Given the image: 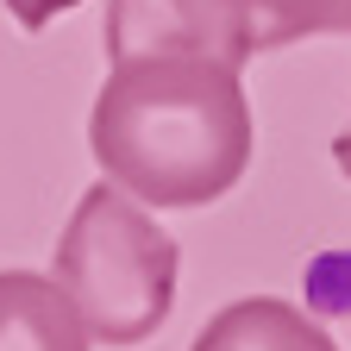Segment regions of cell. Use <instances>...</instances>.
I'll return each instance as SVG.
<instances>
[{
	"label": "cell",
	"instance_id": "obj_2",
	"mask_svg": "<svg viewBox=\"0 0 351 351\" xmlns=\"http://www.w3.org/2000/svg\"><path fill=\"white\" fill-rule=\"evenodd\" d=\"M182 251L113 182H95L57 239V282L101 345H145L176 307Z\"/></svg>",
	"mask_w": 351,
	"mask_h": 351
},
{
	"label": "cell",
	"instance_id": "obj_8",
	"mask_svg": "<svg viewBox=\"0 0 351 351\" xmlns=\"http://www.w3.org/2000/svg\"><path fill=\"white\" fill-rule=\"evenodd\" d=\"M326 38H351V0H332V25Z\"/></svg>",
	"mask_w": 351,
	"mask_h": 351
},
{
	"label": "cell",
	"instance_id": "obj_9",
	"mask_svg": "<svg viewBox=\"0 0 351 351\" xmlns=\"http://www.w3.org/2000/svg\"><path fill=\"white\" fill-rule=\"evenodd\" d=\"M332 163H339V169L351 176V125H345V132H339V138H332Z\"/></svg>",
	"mask_w": 351,
	"mask_h": 351
},
{
	"label": "cell",
	"instance_id": "obj_7",
	"mask_svg": "<svg viewBox=\"0 0 351 351\" xmlns=\"http://www.w3.org/2000/svg\"><path fill=\"white\" fill-rule=\"evenodd\" d=\"M69 7H82V0H7V13H13V25L19 32H44L57 13H69Z\"/></svg>",
	"mask_w": 351,
	"mask_h": 351
},
{
	"label": "cell",
	"instance_id": "obj_1",
	"mask_svg": "<svg viewBox=\"0 0 351 351\" xmlns=\"http://www.w3.org/2000/svg\"><path fill=\"white\" fill-rule=\"evenodd\" d=\"M251 101L239 69L207 57L107 63L88 113V151L101 176L145 207H207L251 169Z\"/></svg>",
	"mask_w": 351,
	"mask_h": 351
},
{
	"label": "cell",
	"instance_id": "obj_4",
	"mask_svg": "<svg viewBox=\"0 0 351 351\" xmlns=\"http://www.w3.org/2000/svg\"><path fill=\"white\" fill-rule=\"evenodd\" d=\"M82 307L57 276L38 270H0V351H88Z\"/></svg>",
	"mask_w": 351,
	"mask_h": 351
},
{
	"label": "cell",
	"instance_id": "obj_6",
	"mask_svg": "<svg viewBox=\"0 0 351 351\" xmlns=\"http://www.w3.org/2000/svg\"><path fill=\"white\" fill-rule=\"evenodd\" d=\"M245 7H251L257 51H282V44L320 38L332 25V0H245Z\"/></svg>",
	"mask_w": 351,
	"mask_h": 351
},
{
	"label": "cell",
	"instance_id": "obj_5",
	"mask_svg": "<svg viewBox=\"0 0 351 351\" xmlns=\"http://www.w3.org/2000/svg\"><path fill=\"white\" fill-rule=\"evenodd\" d=\"M189 351H339V339L282 295H245L219 307Z\"/></svg>",
	"mask_w": 351,
	"mask_h": 351
},
{
	"label": "cell",
	"instance_id": "obj_3",
	"mask_svg": "<svg viewBox=\"0 0 351 351\" xmlns=\"http://www.w3.org/2000/svg\"><path fill=\"white\" fill-rule=\"evenodd\" d=\"M101 51L107 63L207 57L219 69H245L257 57V32L245 0H107Z\"/></svg>",
	"mask_w": 351,
	"mask_h": 351
}]
</instances>
